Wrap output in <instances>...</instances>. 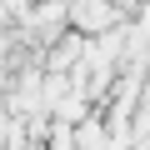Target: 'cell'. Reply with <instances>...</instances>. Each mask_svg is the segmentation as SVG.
<instances>
[{
	"label": "cell",
	"mask_w": 150,
	"mask_h": 150,
	"mask_svg": "<svg viewBox=\"0 0 150 150\" xmlns=\"http://www.w3.org/2000/svg\"><path fill=\"white\" fill-rule=\"evenodd\" d=\"M70 135H75V150H110V125H105L100 105H90L80 120H75Z\"/></svg>",
	"instance_id": "2"
},
{
	"label": "cell",
	"mask_w": 150,
	"mask_h": 150,
	"mask_svg": "<svg viewBox=\"0 0 150 150\" xmlns=\"http://www.w3.org/2000/svg\"><path fill=\"white\" fill-rule=\"evenodd\" d=\"M120 20H125L120 0H65V25H75L80 35H100Z\"/></svg>",
	"instance_id": "1"
}]
</instances>
